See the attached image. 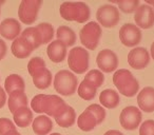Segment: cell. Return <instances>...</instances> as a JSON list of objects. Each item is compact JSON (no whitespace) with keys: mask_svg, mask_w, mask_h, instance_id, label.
Wrapping results in <instances>:
<instances>
[{"mask_svg":"<svg viewBox=\"0 0 154 135\" xmlns=\"http://www.w3.org/2000/svg\"><path fill=\"white\" fill-rule=\"evenodd\" d=\"M31 107L36 113H45L48 116H52L56 119L63 114L68 105L57 95L38 94L33 97Z\"/></svg>","mask_w":154,"mask_h":135,"instance_id":"cell-1","label":"cell"},{"mask_svg":"<svg viewBox=\"0 0 154 135\" xmlns=\"http://www.w3.org/2000/svg\"><path fill=\"white\" fill-rule=\"evenodd\" d=\"M60 16L66 21H76L84 23L90 18V8L82 1L77 2H63L59 9Z\"/></svg>","mask_w":154,"mask_h":135,"instance_id":"cell-2","label":"cell"},{"mask_svg":"<svg viewBox=\"0 0 154 135\" xmlns=\"http://www.w3.org/2000/svg\"><path fill=\"white\" fill-rule=\"evenodd\" d=\"M113 84L124 96L133 97L138 93L139 84L129 70L119 69L113 75Z\"/></svg>","mask_w":154,"mask_h":135,"instance_id":"cell-3","label":"cell"},{"mask_svg":"<svg viewBox=\"0 0 154 135\" xmlns=\"http://www.w3.org/2000/svg\"><path fill=\"white\" fill-rule=\"evenodd\" d=\"M78 79L74 73L68 70L57 72L54 77V88L56 92L63 96H70L76 92Z\"/></svg>","mask_w":154,"mask_h":135,"instance_id":"cell-4","label":"cell"},{"mask_svg":"<svg viewBox=\"0 0 154 135\" xmlns=\"http://www.w3.org/2000/svg\"><path fill=\"white\" fill-rule=\"evenodd\" d=\"M90 55L85 48L75 47L69 52L68 64L74 73L84 74L89 69Z\"/></svg>","mask_w":154,"mask_h":135,"instance_id":"cell-5","label":"cell"},{"mask_svg":"<svg viewBox=\"0 0 154 135\" xmlns=\"http://www.w3.org/2000/svg\"><path fill=\"white\" fill-rule=\"evenodd\" d=\"M101 36V26L95 21H91L82 26L79 32V38L86 49L95 50Z\"/></svg>","mask_w":154,"mask_h":135,"instance_id":"cell-6","label":"cell"},{"mask_svg":"<svg viewBox=\"0 0 154 135\" xmlns=\"http://www.w3.org/2000/svg\"><path fill=\"white\" fill-rule=\"evenodd\" d=\"M40 5V0H22L18 9V17L20 21L24 24L34 23L37 19Z\"/></svg>","mask_w":154,"mask_h":135,"instance_id":"cell-7","label":"cell"},{"mask_svg":"<svg viewBox=\"0 0 154 135\" xmlns=\"http://www.w3.org/2000/svg\"><path fill=\"white\" fill-rule=\"evenodd\" d=\"M96 18L100 26L105 28H113L120 20L119 11L112 5H103L97 10Z\"/></svg>","mask_w":154,"mask_h":135,"instance_id":"cell-8","label":"cell"},{"mask_svg":"<svg viewBox=\"0 0 154 135\" xmlns=\"http://www.w3.org/2000/svg\"><path fill=\"white\" fill-rule=\"evenodd\" d=\"M119 39L128 48L136 47L141 40V31L136 24L125 23L119 30Z\"/></svg>","mask_w":154,"mask_h":135,"instance_id":"cell-9","label":"cell"},{"mask_svg":"<svg viewBox=\"0 0 154 135\" xmlns=\"http://www.w3.org/2000/svg\"><path fill=\"white\" fill-rule=\"evenodd\" d=\"M119 121L125 130H135L141 121V111L134 106L126 107L120 113Z\"/></svg>","mask_w":154,"mask_h":135,"instance_id":"cell-10","label":"cell"},{"mask_svg":"<svg viewBox=\"0 0 154 135\" xmlns=\"http://www.w3.org/2000/svg\"><path fill=\"white\" fill-rule=\"evenodd\" d=\"M96 63L99 68V71H103L105 73H111L115 71L118 66L117 55L109 49L103 50L97 55Z\"/></svg>","mask_w":154,"mask_h":135,"instance_id":"cell-11","label":"cell"},{"mask_svg":"<svg viewBox=\"0 0 154 135\" xmlns=\"http://www.w3.org/2000/svg\"><path fill=\"white\" fill-rule=\"evenodd\" d=\"M128 62L131 68L135 70H143L149 64L150 55L145 48H134L128 54Z\"/></svg>","mask_w":154,"mask_h":135,"instance_id":"cell-12","label":"cell"},{"mask_svg":"<svg viewBox=\"0 0 154 135\" xmlns=\"http://www.w3.org/2000/svg\"><path fill=\"white\" fill-rule=\"evenodd\" d=\"M135 23L140 29H150L154 24V10L149 5H141L134 15Z\"/></svg>","mask_w":154,"mask_h":135,"instance_id":"cell-13","label":"cell"},{"mask_svg":"<svg viewBox=\"0 0 154 135\" xmlns=\"http://www.w3.org/2000/svg\"><path fill=\"white\" fill-rule=\"evenodd\" d=\"M21 32V26L15 18H7L0 23V34L9 40H15Z\"/></svg>","mask_w":154,"mask_h":135,"instance_id":"cell-14","label":"cell"},{"mask_svg":"<svg viewBox=\"0 0 154 135\" xmlns=\"http://www.w3.org/2000/svg\"><path fill=\"white\" fill-rule=\"evenodd\" d=\"M139 110L147 113L154 112V88L146 87L137 95Z\"/></svg>","mask_w":154,"mask_h":135,"instance_id":"cell-15","label":"cell"},{"mask_svg":"<svg viewBox=\"0 0 154 135\" xmlns=\"http://www.w3.org/2000/svg\"><path fill=\"white\" fill-rule=\"evenodd\" d=\"M47 53L53 62H61L66 56V45L60 40H54L48 45Z\"/></svg>","mask_w":154,"mask_h":135,"instance_id":"cell-16","label":"cell"},{"mask_svg":"<svg viewBox=\"0 0 154 135\" xmlns=\"http://www.w3.org/2000/svg\"><path fill=\"white\" fill-rule=\"evenodd\" d=\"M11 50L13 55L17 58H20V59L29 57L31 55V53L34 51L31 43L29 41H26L24 38H22L21 36H19L13 41Z\"/></svg>","mask_w":154,"mask_h":135,"instance_id":"cell-17","label":"cell"},{"mask_svg":"<svg viewBox=\"0 0 154 135\" xmlns=\"http://www.w3.org/2000/svg\"><path fill=\"white\" fill-rule=\"evenodd\" d=\"M28 96L24 92L21 91H16L10 94L9 100H8V106L11 111V113H15L19 109L28 107Z\"/></svg>","mask_w":154,"mask_h":135,"instance_id":"cell-18","label":"cell"},{"mask_svg":"<svg viewBox=\"0 0 154 135\" xmlns=\"http://www.w3.org/2000/svg\"><path fill=\"white\" fill-rule=\"evenodd\" d=\"M53 129V122L49 116L39 115L33 121V131L37 135H48Z\"/></svg>","mask_w":154,"mask_h":135,"instance_id":"cell-19","label":"cell"},{"mask_svg":"<svg viewBox=\"0 0 154 135\" xmlns=\"http://www.w3.org/2000/svg\"><path fill=\"white\" fill-rule=\"evenodd\" d=\"M99 101H100L101 106L107 109H115L119 105V94L115 90L106 89L99 95Z\"/></svg>","mask_w":154,"mask_h":135,"instance_id":"cell-20","label":"cell"},{"mask_svg":"<svg viewBox=\"0 0 154 135\" xmlns=\"http://www.w3.org/2000/svg\"><path fill=\"white\" fill-rule=\"evenodd\" d=\"M5 92L9 93V94L16 92V91L24 92L26 84H24L23 78L20 75H18V74H11V75L5 78Z\"/></svg>","mask_w":154,"mask_h":135,"instance_id":"cell-21","label":"cell"},{"mask_svg":"<svg viewBox=\"0 0 154 135\" xmlns=\"http://www.w3.org/2000/svg\"><path fill=\"white\" fill-rule=\"evenodd\" d=\"M77 124H78L80 130L89 132V131H92L97 126V120L92 113H90L88 110H86L78 116Z\"/></svg>","mask_w":154,"mask_h":135,"instance_id":"cell-22","label":"cell"},{"mask_svg":"<svg viewBox=\"0 0 154 135\" xmlns=\"http://www.w3.org/2000/svg\"><path fill=\"white\" fill-rule=\"evenodd\" d=\"M13 115L14 121L20 128H26V127L30 126L33 121V112L28 107L19 109Z\"/></svg>","mask_w":154,"mask_h":135,"instance_id":"cell-23","label":"cell"},{"mask_svg":"<svg viewBox=\"0 0 154 135\" xmlns=\"http://www.w3.org/2000/svg\"><path fill=\"white\" fill-rule=\"evenodd\" d=\"M56 36H57V40H60L63 42L64 44L68 47H72L76 41V34L71 28L66 26H61L57 29L56 32Z\"/></svg>","mask_w":154,"mask_h":135,"instance_id":"cell-24","label":"cell"},{"mask_svg":"<svg viewBox=\"0 0 154 135\" xmlns=\"http://www.w3.org/2000/svg\"><path fill=\"white\" fill-rule=\"evenodd\" d=\"M20 36H21L22 38L26 39V41H29L34 50L37 49V48H39L41 44H42L40 34H39L37 28H34V26L26 28V30L20 34Z\"/></svg>","mask_w":154,"mask_h":135,"instance_id":"cell-25","label":"cell"},{"mask_svg":"<svg viewBox=\"0 0 154 135\" xmlns=\"http://www.w3.org/2000/svg\"><path fill=\"white\" fill-rule=\"evenodd\" d=\"M32 78L35 87L40 90L48 89L52 84V73L48 69H45L40 73L34 75Z\"/></svg>","mask_w":154,"mask_h":135,"instance_id":"cell-26","label":"cell"},{"mask_svg":"<svg viewBox=\"0 0 154 135\" xmlns=\"http://www.w3.org/2000/svg\"><path fill=\"white\" fill-rule=\"evenodd\" d=\"M77 92H78V95H79L80 98L85 99V100H92L96 96L97 88H95L88 80L84 79L82 81V84L78 86Z\"/></svg>","mask_w":154,"mask_h":135,"instance_id":"cell-27","label":"cell"},{"mask_svg":"<svg viewBox=\"0 0 154 135\" xmlns=\"http://www.w3.org/2000/svg\"><path fill=\"white\" fill-rule=\"evenodd\" d=\"M75 120H76V113H75V110L70 106H68V108H66V110L63 112L62 115L56 118L57 124L62 127V128L72 127L75 124Z\"/></svg>","mask_w":154,"mask_h":135,"instance_id":"cell-28","label":"cell"},{"mask_svg":"<svg viewBox=\"0 0 154 135\" xmlns=\"http://www.w3.org/2000/svg\"><path fill=\"white\" fill-rule=\"evenodd\" d=\"M37 30H38L39 34L41 36V41H42V44L45 43H49L52 41L54 37V28L52 24L48 23V22H42V23H39L36 26Z\"/></svg>","mask_w":154,"mask_h":135,"instance_id":"cell-29","label":"cell"},{"mask_svg":"<svg viewBox=\"0 0 154 135\" xmlns=\"http://www.w3.org/2000/svg\"><path fill=\"white\" fill-rule=\"evenodd\" d=\"M45 69H47L45 62L41 57H33L28 63V71L32 77L36 74L40 73Z\"/></svg>","mask_w":154,"mask_h":135,"instance_id":"cell-30","label":"cell"},{"mask_svg":"<svg viewBox=\"0 0 154 135\" xmlns=\"http://www.w3.org/2000/svg\"><path fill=\"white\" fill-rule=\"evenodd\" d=\"M85 80H88L89 82H91L95 88H99L105 81V76H103V72L99 70H91L86 74Z\"/></svg>","mask_w":154,"mask_h":135,"instance_id":"cell-31","label":"cell"},{"mask_svg":"<svg viewBox=\"0 0 154 135\" xmlns=\"http://www.w3.org/2000/svg\"><path fill=\"white\" fill-rule=\"evenodd\" d=\"M116 3H117L120 11L127 14L136 12V10L138 9V7H139L138 0H119V1H117Z\"/></svg>","mask_w":154,"mask_h":135,"instance_id":"cell-32","label":"cell"},{"mask_svg":"<svg viewBox=\"0 0 154 135\" xmlns=\"http://www.w3.org/2000/svg\"><path fill=\"white\" fill-rule=\"evenodd\" d=\"M86 110H88L90 113H92L94 115V117L97 120V124H101L106 118V110L103 109V106H99L97 103H92L90 105Z\"/></svg>","mask_w":154,"mask_h":135,"instance_id":"cell-33","label":"cell"},{"mask_svg":"<svg viewBox=\"0 0 154 135\" xmlns=\"http://www.w3.org/2000/svg\"><path fill=\"white\" fill-rule=\"evenodd\" d=\"M13 130H16V127L12 120L5 117L0 118V135H5Z\"/></svg>","mask_w":154,"mask_h":135,"instance_id":"cell-34","label":"cell"},{"mask_svg":"<svg viewBox=\"0 0 154 135\" xmlns=\"http://www.w3.org/2000/svg\"><path fill=\"white\" fill-rule=\"evenodd\" d=\"M139 135H154V120L148 119L141 124Z\"/></svg>","mask_w":154,"mask_h":135,"instance_id":"cell-35","label":"cell"},{"mask_svg":"<svg viewBox=\"0 0 154 135\" xmlns=\"http://www.w3.org/2000/svg\"><path fill=\"white\" fill-rule=\"evenodd\" d=\"M5 54H7V44L2 39H0V60L5 57Z\"/></svg>","mask_w":154,"mask_h":135,"instance_id":"cell-36","label":"cell"},{"mask_svg":"<svg viewBox=\"0 0 154 135\" xmlns=\"http://www.w3.org/2000/svg\"><path fill=\"white\" fill-rule=\"evenodd\" d=\"M5 101H7V95H5V91L0 87V109L5 107Z\"/></svg>","mask_w":154,"mask_h":135,"instance_id":"cell-37","label":"cell"},{"mask_svg":"<svg viewBox=\"0 0 154 135\" xmlns=\"http://www.w3.org/2000/svg\"><path fill=\"white\" fill-rule=\"evenodd\" d=\"M103 135H124V134L118 130H109V131H107Z\"/></svg>","mask_w":154,"mask_h":135,"instance_id":"cell-38","label":"cell"},{"mask_svg":"<svg viewBox=\"0 0 154 135\" xmlns=\"http://www.w3.org/2000/svg\"><path fill=\"white\" fill-rule=\"evenodd\" d=\"M5 135H21V134H20L17 130H13V131H10V132H8L7 134H5Z\"/></svg>","mask_w":154,"mask_h":135,"instance_id":"cell-39","label":"cell"},{"mask_svg":"<svg viewBox=\"0 0 154 135\" xmlns=\"http://www.w3.org/2000/svg\"><path fill=\"white\" fill-rule=\"evenodd\" d=\"M150 51H151V56H152V58H153V60H154V42L151 44V50H150Z\"/></svg>","mask_w":154,"mask_h":135,"instance_id":"cell-40","label":"cell"},{"mask_svg":"<svg viewBox=\"0 0 154 135\" xmlns=\"http://www.w3.org/2000/svg\"><path fill=\"white\" fill-rule=\"evenodd\" d=\"M148 3H149V5H153V10H154V1H149Z\"/></svg>","mask_w":154,"mask_h":135,"instance_id":"cell-41","label":"cell"},{"mask_svg":"<svg viewBox=\"0 0 154 135\" xmlns=\"http://www.w3.org/2000/svg\"><path fill=\"white\" fill-rule=\"evenodd\" d=\"M50 135H61V134H59V133H52V134H50Z\"/></svg>","mask_w":154,"mask_h":135,"instance_id":"cell-42","label":"cell"}]
</instances>
